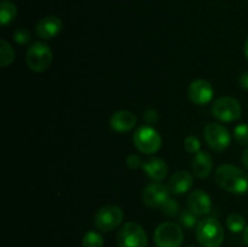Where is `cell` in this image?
<instances>
[{"instance_id": "obj_1", "label": "cell", "mask_w": 248, "mask_h": 247, "mask_svg": "<svg viewBox=\"0 0 248 247\" xmlns=\"http://www.w3.org/2000/svg\"><path fill=\"white\" fill-rule=\"evenodd\" d=\"M216 182L222 189L235 195H244L248 191V176L235 165H222L216 171Z\"/></svg>"}, {"instance_id": "obj_2", "label": "cell", "mask_w": 248, "mask_h": 247, "mask_svg": "<svg viewBox=\"0 0 248 247\" xmlns=\"http://www.w3.org/2000/svg\"><path fill=\"white\" fill-rule=\"evenodd\" d=\"M224 236V229L216 218H203L196 225V240L202 247H220Z\"/></svg>"}, {"instance_id": "obj_3", "label": "cell", "mask_w": 248, "mask_h": 247, "mask_svg": "<svg viewBox=\"0 0 248 247\" xmlns=\"http://www.w3.org/2000/svg\"><path fill=\"white\" fill-rule=\"evenodd\" d=\"M116 244L118 247H147V232L138 223L127 222L119 229Z\"/></svg>"}, {"instance_id": "obj_4", "label": "cell", "mask_w": 248, "mask_h": 247, "mask_svg": "<svg viewBox=\"0 0 248 247\" xmlns=\"http://www.w3.org/2000/svg\"><path fill=\"white\" fill-rule=\"evenodd\" d=\"M133 144L143 154H155L160 150L162 139L160 133L152 126H140L133 133Z\"/></svg>"}, {"instance_id": "obj_5", "label": "cell", "mask_w": 248, "mask_h": 247, "mask_svg": "<svg viewBox=\"0 0 248 247\" xmlns=\"http://www.w3.org/2000/svg\"><path fill=\"white\" fill-rule=\"evenodd\" d=\"M183 241V229L173 222L161 223L154 232V242L157 247H181Z\"/></svg>"}, {"instance_id": "obj_6", "label": "cell", "mask_w": 248, "mask_h": 247, "mask_svg": "<svg viewBox=\"0 0 248 247\" xmlns=\"http://www.w3.org/2000/svg\"><path fill=\"white\" fill-rule=\"evenodd\" d=\"M26 62L33 72H45L52 63V51L45 43L36 41L27 50Z\"/></svg>"}, {"instance_id": "obj_7", "label": "cell", "mask_w": 248, "mask_h": 247, "mask_svg": "<svg viewBox=\"0 0 248 247\" xmlns=\"http://www.w3.org/2000/svg\"><path fill=\"white\" fill-rule=\"evenodd\" d=\"M124 220L123 208L116 205H106L94 215V227L103 232H113Z\"/></svg>"}, {"instance_id": "obj_8", "label": "cell", "mask_w": 248, "mask_h": 247, "mask_svg": "<svg viewBox=\"0 0 248 247\" xmlns=\"http://www.w3.org/2000/svg\"><path fill=\"white\" fill-rule=\"evenodd\" d=\"M212 113L218 120L232 123L241 118L242 107L237 99L229 96H223L215 101L212 106Z\"/></svg>"}, {"instance_id": "obj_9", "label": "cell", "mask_w": 248, "mask_h": 247, "mask_svg": "<svg viewBox=\"0 0 248 247\" xmlns=\"http://www.w3.org/2000/svg\"><path fill=\"white\" fill-rule=\"evenodd\" d=\"M203 136L208 147L217 153L224 152L232 142V135L228 128L218 123L207 124L203 128Z\"/></svg>"}, {"instance_id": "obj_10", "label": "cell", "mask_w": 248, "mask_h": 247, "mask_svg": "<svg viewBox=\"0 0 248 247\" xmlns=\"http://www.w3.org/2000/svg\"><path fill=\"white\" fill-rule=\"evenodd\" d=\"M170 191L165 184L160 182H152L143 190V202L152 208H161L169 200Z\"/></svg>"}, {"instance_id": "obj_11", "label": "cell", "mask_w": 248, "mask_h": 247, "mask_svg": "<svg viewBox=\"0 0 248 247\" xmlns=\"http://www.w3.org/2000/svg\"><path fill=\"white\" fill-rule=\"evenodd\" d=\"M189 99L196 106H205L208 104L213 99L215 96V90L211 82L207 80L198 79L194 80L188 87Z\"/></svg>"}, {"instance_id": "obj_12", "label": "cell", "mask_w": 248, "mask_h": 247, "mask_svg": "<svg viewBox=\"0 0 248 247\" xmlns=\"http://www.w3.org/2000/svg\"><path fill=\"white\" fill-rule=\"evenodd\" d=\"M194 179L188 171H177L170 177L166 183L167 189L172 195H183L193 188Z\"/></svg>"}, {"instance_id": "obj_13", "label": "cell", "mask_w": 248, "mask_h": 247, "mask_svg": "<svg viewBox=\"0 0 248 247\" xmlns=\"http://www.w3.org/2000/svg\"><path fill=\"white\" fill-rule=\"evenodd\" d=\"M188 208L198 217L208 215L212 211V201L206 191L194 190L188 196Z\"/></svg>"}, {"instance_id": "obj_14", "label": "cell", "mask_w": 248, "mask_h": 247, "mask_svg": "<svg viewBox=\"0 0 248 247\" xmlns=\"http://www.w3.org/2000/svg\"><path fill=\"white\" fill-rule=\"evenodd\" d=\"M62 19L57 16H46L35 26V33L41 39H52L62 31Z\"/></svg>"}, {"instance_id": "obj_15", "label": "cell", "mask_w": 248, "mask_h": 247, "mask_svg": "<svg viewBox=\"0 0 248 247\" xmlns=\"http://www.w3.org/2000/svg\"><path fill=\"white\" fill-rule=\"evenodd\" d=\"M142 169L144 173L154 182L164 181L169 174V166L166 161L156 156L150 157L147 161L143 162Z\"/></svg>"}, {"instance_id": "obj_16", "label": "cell", "mask_w": 248, "mask_h": 247, "mask_svg": "<svg viewBox=\"0 0 248 247\" xmlns=\"http://www.w3.org/2000/svg\"><path fill=\"white\" fill-rule=\"evenodd\" d=\"M136 124H137V116L128 110L115 111L110 118V127L119 133L128 132L135 128Z\"/></svg>"}, {"instance_id": "obj_17", "label": "cell", "mask_w": 248, "mask_h": 247, "mask_svg": "<svg viewBox=\"0 0 248 247\" xmlns=\"http://www.w3.org/2000/svg\"><path fill=\"white\" fill-rule=\"evenodd\" d=\"M212 167L213 161L210 153L205 152V150H200V152L194 155L193 162H191V171H193V174L195 177L200 179L207 178L211 172H212Z\"/></svg>"}, {"instance_id": "obj_18", "label": "cell", "mask_w": 248, "mask_h": 247, "mask_svg": "<svg viewBox=\"0 0 248 247\" xmlns=\"http://www.w3.org/2000/svg\"><path fill=\"white\" fill-rule=\"evenodd\" d=\"M17 16V7L10 0H2L0 4V22L2 26L12 23Z\"/></svg>"}, {"instance_id": "obj_19", "label": "cell", "mask_w": 248, "mask_h": 247, "mask_svg": "<svg viewBox=\"0 0 248 247\" xmlns=\"http://www.w3.org/2000/svg\"><path fill=\"white\" fill-rule=\"evenodd\" d=\"M227 227L232 232H241L246 229V219L240 213H230L227 218Z\"/></svg>"}, {"instance_id": "obj_20", "label": "cell", "mask_w": 248, "mask_h": 247, "mask_svg": "<svg viewBox=\"0 0 248 247\" xmlns=\"http://www.w3.org/2000/svg\"><path fill=\"white\" fill-rule=\"evenodd\" d=\"M15 50L6 40L0 41V67L5 68L11 64L15 60Z\"/></svg>"}, {"instance_id": "obj_21", "label": "cell", "mask_w": 248, "mask_h": 247, "mask_svg": "<svg viewBox=\"0 0 248 247\" xmlns=\"http://www.w3.org/2000/svg\"><path fill=\"white\" fill-rule=\"evenodd\" d=\"M103 237L94 230H90L82 237V246L84 247H103Z\"/></svg>"}, {"instance_id": "obj_22", "label": "cell", "mask_w": 248, "mask_h": 247, "mask_svg": "<svg viewBox=\"0 0 248 247\" xmlns=\"http://www.w3.org/2000/svg\"><path fill=\"white\" fill-rule=\"evenodd\" d=\"M179 223H181L182 227L186 228V229H191V228L196 227L198 225V216L195 213L191 212L190 210H184L179 213L178 216Z\"/></svg>"}, {"instance_id": "obj_23", "label": "cell", "mask_w": 248, "mask_h": 247, "mask_svg": "<svg viewBox=\"0 0 248 247\" xmlns=\"http://www.w3.org/2000/svg\"><path fill=\"white\" fill-rule=\"evenodd\" d=\"M234 138L239 144L248 145V124H240L235 127Z\"/></svg>"}, {"instance_id": "obj_24", "label": "cell", "mask_w": 248, "mask_h": 247, "mask_svg": "<svg viewBox=\"0 0 248 247\" xmlns=\"http://www.w3.org/2000/svg\"><path fill=\"white\" fill-rule=\"evenodd\" d=\"M161 211H162V215H165L166 217H174V216H177L179 213L181 207H179V203L177 202L176 200H173V199H169V200L162 205Z\"/></svg>"}, {"instance_id": "obj_25", "label": "cell", "mask_w": 248, "mask_h": 247, "mask_svg": "<svg viewBox=\"0 0 248 247\" xmlns=\"http://www.w3.org/2000/svg\"><path fill=\"white\" fill-rule=\"evenodd\" d=\"M201 143L200 139L195 136H188L184 140V149L186 150L190 154H196V153L200 152Z\"/></svg>"}, {"instance_id": "obj_26", "label": "cell", "mask_w": 248, "mask_h": 247, "mask_svg": "<svg viewBox=\"0 0 248 247\" xmlns=\"http://www.w3.org/2000/svg\"><path fill=\"white\" fill-rule=\"evenodd\" d=\"M14 40L16 41L19 45H27L31 40V33H29L28 29L23 28V27H19L15 31L14 33Z\"/></svg>"}, {"instance_id": "obj_27", "label": "cell", "mask_w": 248, "mask_h": 247, "mask_svg": "<svg viewBox=\"0 0 248 247\" xmlns=\"http://www.w3.org/2000/svg\"><path fill=\"white\" fill-rule=\"evenodd\" d=\"M126 165H127V167L130 170H137L143 166V161L138 155L131 154L128 155L127 159H126Z\"/></svg>"}, {"instance_id": "obj_28", "label": "cell", "mask_w": 248, "mask_h": 247, "mask_svg": "<svg viewBox=\"0 0 248 247\" xmlns=\"http://www.w3.org/2000/svg\"><path fill=\"white\" fill-rule=\"evenodd\" d=\"M157 119H159V115H157V111L154 110V109H148V110L144 111V120L150 125L156 123Z\"/></svg>"}, {"instance_id": "obj_29", "label": "cell", "mask_w": 248, "mask_h": 247, "mask_svg": "<svg viewBox=\"0 0 248 247\" xmlns=\"http://www.w3.org/2000/svg\"><path fill=\"white\" fill-rule=\"evenodd\" d=\"M239 85H240V87H241V89L248 90V70H247V72H245L244 74L240 75Z\"/></svg>"}, {"instance_id": "obj_30", "label": "cell", "mask_w": 248, "mask_h": 247, "mask_svg": "<svg viewBox=\"0 0 248 247\" xmlns=\"http://www.w3.org/2000/svg\"><path fill=\"white\" fill-rule=\"evenodd\" d=\"M241 160H242V164H244V166L248 170V148H246V149H245V152L242 153Z\"/></svg>"}, {"instance_id": "obj_31", "label": "cell", "mask_w": 248, "mask_h": 247, "mask_svg": "<svg viewBox=\"0 0 248 247\" xmlns=\"http://www.w3.org/2000/svg\"><path fill=\"white\" fill-rule=\"evenodd\" d=\"M244 241H245V244L248 246V227H246V229H245V232H244Z\"/></svg>"}, {"instance_id": "obj_32", "label": "cell", "mask_w": 248, "mask_h": 247, "mask_svg": "<svg viewBox=\"0 0 248 247\" xmlns=\"http://www.w3.org/2000/svg\"><path fill=\"white\" fill-rule=\"evenodd\" d=\"M244 51H245V55H246V57H247V60H248V38L246 39V41H245Z\"/></svg>"}, {"instance_id": "obj_33", "label": "cell", "mask_w": 248, "mask_h": 247, "mask_svg": "<svg viewBox=\"0 0 248 247\" xmlns=\"http://www.w3.org/2000/svg\"><path fill=\"white\" fill-rule=\"evenodd\" d=\"M186 247H196V246H194V245H189V246H186Z\"/></svg>"}]
</instances>
